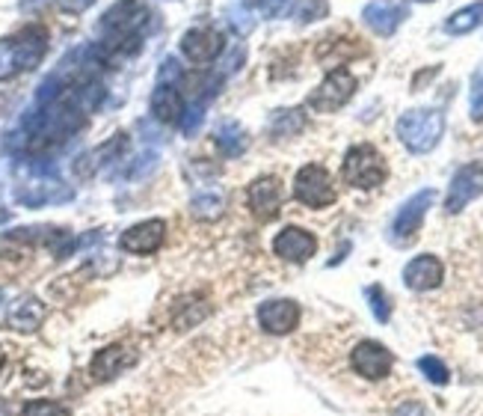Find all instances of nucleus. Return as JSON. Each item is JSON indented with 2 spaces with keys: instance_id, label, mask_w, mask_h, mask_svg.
<instances>
[{
  "instance_id": "b1692460",
  "label": "nucleus",
  "mask_w": 483,
  "mask_h": 416,
  "mask_svg": "<svg viewBox=\"0 0 483 416\" xmlns=\"http://www.w3.org/2000/svg\"><path fill=\"white\" fill-rule=\"evenodd\" d=\"M291 15H294L300 24L321 22V18L330 15V0H296Z\"/></svg>"
},
{
  "instance_id": "a211bd4d",
  "label": "nucleus",
  "mask_w": 483,
  "mask_h": 416,
  "mask_svg": "<svg viewBox=\"0 0 483 416\" xmlns=\"http://www.w3.org/2000/svg\"><path fill=\"white\" fill-rule=\"evenodd\" d=\"M151 114L154 119L160 123H181V114H184V101L181 93L172 84H158L151 96Z\"/></svg>"
},
{
  "instance_id": "39448f33",
  "label": "nucleus",
  "mask_w": 483,
  "mask_h": 416,
  "mask_svg": "<svg viewBox=\"0 0 483 416\" xmlns=\"http://www.w3.org/2000/svg\"><path fill=\"white\" fill-rule=\"evenodd\" d=\"M353 93H356V75L351 69L338 66L317 84V89H312L308 107H312L314 114H335V110H342L347 101L353 98Z\"/></svg>"
},
{
  "instance_id": "cd10ccee",
  "label": "nucleus",
  "mask_w": 483,
  "mask_h": 416,
  "mask_svg": "<svg viewBox=\"0 0 483 416\" xmlns=\"http://www.w3.org/2000/svg\"><path fill=\"white\" fill-rule=\"evenodd\" d=\"M469 110L475 123H483V69L471 75V93H469Z\"/></svg>"
},
{
  "instance_id": "393cba45",
  "label": "nucleus",
  "mask_w": 483,
  "mask_h": 416,
  "mask_svg": "<svg viewBox=\"0 0 483 416\" xmlns=\"http://www.w3.org/2000/svg\"><path fill=\"white\" fill-rule=\"evenodd\" d=\"M418 369H421V374H424L430 384H436V387H445V384L451 381L448 366H445V363H442L439 357H433V354L421 357V360H418Z\"/></svg>"
},
{
  "instance_id": "9b49d317",
  "label": "nucleus",
  "mask_w": 483,
  "mask_h": 416,
  "mask_svg": "<svg viewBox=\"0 0 483 416\" xmlns=\"http://www.w3.org/2000/svg\"><path fill=\"white\" fill-rule=\"evenodd\" d=\"M300 303L291 298H273L264 300L259 307V324L264 333H273V337H287V333L296 330L300 324Z\"/></svg>"
},
{
  "instance_id": "20e7f679",
  "label": "nucleus",
  "mask_w": 483,
  "mask_h": 416,
  "mask_svg": "<svg viewBox=\"0 0 483 416\" xmlns=\"http://www.w3.org/2000/svg\"><path fill=\"white\" fill-rule=\"evenodd\" d=\"M342 179L356 190H374L388 179L386 158L371 143H359L353 149H347V155L342 161Z\"/></svg>"
},
{
  "instance_id": "1a4fd4ad",
  "label": "nucleus",
  "mask_w": 483,
  "mask_h": 416,
  "mask_svg": "<svg viewBox=\"0 0 483 416\" xmlns=\"http://www.w3.org/2000/svg\"><path fill=\"white\" fill-rule=\"evenodd\" d=\"M351 366L359 378L365 381H383L392 374V366H395V357L392 351L386 348L383 342H374V339H362L353 348L351 354Z\"/></svg>"
},
{
  "instance_id": "4be33fe9",
  "label": "nucleus",
  "mask_w": 483,
  "mask_h": 416,
  "mask_svg": "<svg viewBox=\"0 0 483 416\" xmlns=\"http://www.w3.org/2000/svg\"><path fill=\"white\" fill-rule=\"evenodd\" d=\"M190 215L196 220H205V223L220 220L225 215V197L220 194V190H211V188L199 190V194L190 199Z\"/></svg>"
},
{
  "instance_id": "7ed1b4c3",
  "label": "nucleus",
  "mask_w": 483,
  "mask_h": 416,
  "mask_svg": "<svg viewBox=\"0 0 483 416\" xmlns=\"http://www.w3.org/2000/svg\"><path fill=\"white\" fill-rule=\"evenodd\" d=\"M442 134H445V114L436 107H418L406 110L397 119V137L413 155H427L439 146Z\"/></svg>"
},
{
  "instance_id": "423d86ee",
  "label": "nucleus",
  "mask_w": 483,
  "mask_h": 416,
  "mask_svg": "<svg viewBox=\"0 0 483 416\" xmlns=\"http://www.w3.org/2000/svg\"><path fill=\"white\" fill-rule=\"evenodd\" d=\"M294 197L308 208H330L338 197L330 170L321 164H305L294 176Z\"/></svg>"
},
{
  "instance_id": "2f4dec72",
  "label": "nucleus",
  "mask_w": 483,
  "mask_h": 416,
  "mask_svg": "<svg viewBox=\"0 0 483 416\" xmlns=\"http://www.w3.org/2000/svg\"><path fill=\"white\" fill-rule=\"evenodd\" d=\"M59 6L66 9V13H84V9H89L96 0H57Z\"/></svg>"
},
{
  "instance_id": "c85d7f7f",
  "label": "nucleus",
  "mask_w": 483,
  "mask_h": 416,
  "mask_svg": "<svg viewBox=\"0 0 483 416\" xmlns=\"http://www.w3.org/2000/svg\"><path fill=\"white\" fill-rule=\"evenodd\" d=\"M255 4H259V9H261L267 18H276V15L285 13L287 0H255Z\"/></svg>"
},
{
  "instance_id": "6ab92c4d",
  "label": "nucleus",
  "mask_w": 483,
  "mask_h": 416,
  "mask_svg": "<svg viewBox=\"0 0 483 416\" xmlns=\"http://www.w3.org/2000/svg\"><path fill=\"white\" fill-rule=\"evenodd\" d=\"M303 128H305L303 110L300 107H282V110H276V114L270 116V123H267V134H270L273 140H282V137L300 134Z\"/></svg>"
},
{
  "instance_id": "2eb2a0df",
  "label": "nucleus",
  "mask_w": 483,
  "mask_h": 416,
  "mask_svg": "<svg viewBox=\"0 0 483 416\" xmlns=\"http://www.w3.org/2000/svg\"><path fill=\"white\" fill-rule=\"evenodd\" d=\"M409 15V9L404 4H395V0H371L362 9L365 24L374 30L377 36H392L395 30L404 24V18Z\"/></svg>"
},
{
  "instance_id": "473e14b6",
  "label": "nucleus",
  "mask_w": 483,
  "mask_h": 416,
  "mask_svg": "<svg viewBox=\"0 0 483 416\" xmlns=\"http://www.w3.org/2000/svg\"><path fill=\"white\" fill-rule=\"evenodd\" d=\"M4 366H6V354H4V348H0V372H4Z\"/></svg>"
},
{
  "instance_id": "9d476101",
  "label": "nucleus",
  "mask_w": 483,
  "mask_h": 416,
  "mask_svg": "<svg viewBox=\"0 0 483 416\" xmlns=\"http://www.w3.org/2000/svg\"><path fill=\"white\" fill-rule=\"evenodd\" d=\"M483 194V164H466L454 172L448 188L445 211L448 215H460L469 202H475Z\"/></svg>"
},
{
  "instance_id": "7c9ffc66",
  "label": "nucleus",
  "mask_w": 483,
  "mask_h": 416,
  "mask_svg": "<svg viewBox=\"0 0 483 416\" xmlns=\"http://www.w3.org/2000/svg\"><path fill=\"white\" fill-rule=\"evenodd\" d=\"M169 78H178L181 80V69H178L176 60H167V63H163V69H160V84H169Z\"/></svg>"
},
{
  "instance_id": "0eeeda50",
  "label": "nucleus",
  "mask_w": 483,
  "mask_h": 416,
  "mask_svg": "<svg viewBox=\"0 0 483 416\" xmlns=\"http://www.w3.org/2000/svg\"><path fill=\"white\" fill-rule=\"evenodd\" d=\"M433 199H436V190L427 188V190H418L415 197H409L404 206L397 208V215L392 220V241L397 247L413 245L418 229H421V223H424L427 208L433 206Z\"/></svg>"
},
{
  "instance_id": "f257e3e1",
  "label": "nucleus",
  "mask_w": 483,
  "mask_h": 416,
  "mask_svg": "<svg viewBox=\"0 0 483 416\" xmlns=\"http://www.w3.org/2000/svg\"><path fill=\"white\" fill-rule=\"evenodd\" d=\"M149 22L142 0H119L101 18V48L107 54H131L140 48V30Z\"/></svg>"
},
{
  "instance_id": "4468645a",
  "label": "nucleus",
  "mask_w": 483,
  "mask_h": 416,
  "mask_svg": "<svg viewBox=\"0 0 483 416\" xmlns=\"http://www.w3.org/2000/svg\"><path fill=\"white\" fill-rule=\"evenodd\" d=\"M223 36L211 27H193L181 36V54L190 63H214L223 51Z\"/></svg>"
},
{
  "instance_id": "6e6552de",
  "label": "nucleus",
  "mask_w": 483,
  "mask_h": 416,
  "mask_svg": "<svg viewBox=\"0 0 483 416\" xmlns=\"http://www.w3.org/2000/svg\"><path fill=\"white\" fill-rule=\"evenodd\" d=\"M282 202H285V188L276 176L255 179L250 190H246V208H250V215L261 223H270L279 217Z\"/></svg>"
},
{
  "instance_id": "bb28decb",
  "label": "nucleus",
  "mask_w": 483,
  "mask_h": 416,
  "mask_svg": "<svg viewBox=\"0 0 483 416\" xmlns=\"http://www.w3.org/2000/svg\"><path fill=\"white\" fill-rule=\"evenodd\" d=\"M22 416H71V411L66 408V404H59V402L36 399V402H27L24 404Z\"/></svg>"
},
{
  "instance_id": "c756f323",
  "label": "nucleus",
  "mask_w": 483,
  "mask_h": 416,
  "mask_svg": "<svg viewBox=\"0 0 483 416\" xmlns=\"http://www.w3.org/2000/svg\"><path fill=\"white\" fill-rule=\"evenodd\" d=\"M392 416H427V411H424V404H418V402H404V404H397Z\"/></svg>"
},
{
  "instance_id": "dca6fc26",
  "label": "nucleus",
  "mask_w": 483,
  "mask_h": 416,
  "mask_svg": "<svg viewBox=\"0 0 483 416\" xmlns=\"http://www.w3.org/2000/svg\"><path fill=\"white\" fill-rule=\"evenodd\" d=\"M133 363H137V354L128 351L125 345H107V348H101L96 357H92L89 374H92V381H110L125 369H131Z\"/></svg>"
},
{
  "instance_id": "f8f14e48",
  "label": "nucleus",
  "mask_w": 483,
  "mask_h": 416,
  "mask_svg": "<svg viewBox=\"0 0 483 416\" xmlns=\"http://www.w3.org/2000/svg\"><path fill=\"white\" fill-rule=\"evenodd\" d=\"M163 238H167V223L160 217H154V220L133 223L131 229L122 232L119 247L125 253H133V256H151V253L163 245Z\"/></svg>"
},
{
  "instance_id": "f03ea898",
  "label": "nucleus",
  "mask_w": 483,
  "mask_h": 416,
  "mask_svg": "<svg viewBox=\"0 0 483 416\" xmlns=\"http://www.w3.org/2000/svg\"><path fill=\"white\" fill-rule=\"evenodd\" d=\"M45 51H48V30L39 24L18 30L9 39H0V80L36 69L42 63Z\"/></svg>"
},
{
  "instance_id": "5701e85b",
  "label": "nucleus",
  "mask_w": 483,
  "mask_h": 416,
  "mask_svg": "<svg viewBox=\"0 0 483 416\" xmlns=\"http://www.w3.org/2000/svg\"><path fill=\"white\" fill-rule=\"evenodd\" d=\"M480 24H483V0L457 9V13L445 22V33H451V36H466V33H471V30H478Z\"/></svg>"
},
{
  "instance_id": "ddd939ff",
  "label": "nucleus",
  "mask_w": 483,
  "mask_h": 416,
  "mask_svg": "<svg viewBox=\"0 0 483 416\" xmlns=\"http://www.w3.org/2000/svg\"><path fill=\"white\" fill-rule=\"evenodd\" d=\"M273 253L282 262H294V265H303L317 253V238L303 226H285L273 241Z\"/></svg>"
},
{
  "instance_id": "aec40b11",
  "label": "nucleus",
  "mask_w": 483,
  "mask_h": 416,
  "mask_svg": "<svg viewBox=\"0 0 483 416\" xmlns=\"http://www.w3.org/2000/svg\"><path fill=\"white\" fill-rule=\"evenodd\" d=\"M42 319H45L42 303L30 298V300L15 303V307L9 310V316H6V328H9V330H24V333H30V330H36L39 324H42Z\"/></svg>"
},
{
  "instance_id": "72a5a7b5",
  "label": "nucleus",
  "mask_w": 483,
  "mask_h": 416,
  "mask_svg": "<svg viewBox=\"0 0 483 416\" xmlns=\"http://www.w3.org/2000/svg\"><path fill=\"white\" fill-rule=\"evenodd\" d=\"M0 416H13V413H9V408H6L4 402H0Z\"/></svg>"
},
{
  "instance_id": "a878e982",
  "label": "nucleus",
  "mask_w": 483,
  "mask_h": 416,
  "mask_svg": "<svg viewBox=\"0 0 483 416\" xmlns=\"http://www.w3.org/2000/svg\"><path fill=\"white\" fill-rule=\"evenodd\" d=\"M365 298H368V303H371V312H374L377 321L386 324L388 319H392V303H388V294H386L383 286H368Z\"/></svg>"
},
{
  "instance_id": "f3484780",
  "label": "nucleus",
  "mask_w": 483,
  "mask_h": 416,
  "mask_svg": "<svg viewBox=\"0 0 483 416\" xmlns=\"http://www.w3.org/2000/svg\"><path fill=\"white\" fill-rule=\"evenodd\" d=\"M442 280H445V268H442V262L436 256H415L409 265L404 268V282L413 291H430V289H439Z\"/></svg>"
},
{
  "instance_id": "412c9836",
  "label": "nucleus",
  "mask_w": 483,
  "mask_h": 416,
  "mask_svg": "<svg viewBox=\"0 0 483 416\" xmlns=\"http://www.w3.org/2000/svg\"><path fill=\"white\" fill-rule=\"evenodd\" d=\"M214 143H217L225 158H241L246 146H250V137H246V131L238 123H223L217 134H214Z\"/></svg>"
}]
</instances>
